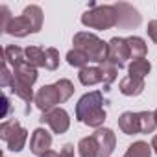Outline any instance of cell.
<instances>
[{
	"mask_svg": "<svg viewBox=\"0 0 157 157\" xmlns=\"http://www.w3.org/2000/svg\"><path fill=\"white\" fill-rule=\"evenodd\" d=\"M118 128L122 133L126 135H137L140 133V126H139V113L133 111H126L118 117Z\"/></svg>",
	"mask_w": 157,
	"mask_h": 157,
	"instance_id": "14",
	"label": "cell"
},
{
	"mask_svg": "<svg viewBox=\"0 0 157 157\" xmlns=\"http://www.w3.org/2000/svg\"><path fill=\"white\" fill-rule=\"evenodd\" d=\"M115 8H117V11H118V26L120 28H126V30H129V28H137L139 24H140V15H139V11L133 8V6H129V4H126V2H118V4H115Z\"/></svg>",
	"mask_w": 157,
	"mask_h": 157,
	"instance_id": "9",
	"label": "cell"
},
{
	"mask_svg": "<svg viewBox=\"0 0 157 157\" xmlns=\"http://www.w3.org/2000/svg\"><path fill=\"white\" fill-rule=\"evenodd\" d=\"M59 67V50L57 48H46V59H44V68L56 70Z\"/></svg>",
	"mask_w": 157,
	"mask_h": 157,
	"instance_id": "28",
	"label": "cell"
},
{
	"mask_svg": "<svg viewBox=\"0 0 157 157\" xmlns=\"http://www.w3.org/2000/svg\"><path fill=\"white\" fill-rule=\"evenodd\" d=\"M107 61L113 63L115 67L122 68L126 65V61L131 57L129 56V46H128V39L124 37H113L109 43H107Z\"/></svg>",
	"mask_w": 157,
	"mask_h": 157,
	"instance_id": "6",
	"label": "cell"
},
{
	"mask_svg": "<svg viewBox=\"0 0 157 157\" xmlns=\"http://www.w3.org/2000/svg\"><path fill=\"white\" fill-rule=\"evenodd\" d=\"M22 13H24V15H28V19L32 21V24H33L35 32H41V28H43V10H41L39 6L32 4V6H26Z\"/></svg>",
	"mask_w": 157,
	"mask_h": 157,
	"instance_id": "25",
	"label": "cell"
},
{
	"mask_svg": "<svg viewBox=\"0 0 157 157\" xmlns=\"http://www.w3.org/2000/svg\"><path fill=\"white\" fill-rule=\"evenodd\" d=\"M153 115H155V120H157V109H155V111H153Z\"/></svg>",
	"mask_w": 157,
	"mask_h": 157,
	"instance_id": "35",
	"label": "cell"
},
{
	"mask_svg": "<svg viewBox=\"0 0 157 157\" xmlns=\"http://www.w3.org/2000/svg\"><path fill=\"white\" fill-rule=\"evenodd\" d=\"M57 104H63V100H61V94H59L56 83H54V85H43V87L37 91V94H35V105H37L43 113L54 109Z\"/></svg>",
	"mask_w": 157,
	"mask_h": 157,
	"instance_id": "7",
	"label": "cell"
},
{
	"mask_svg": "<svg viewBox=\"0 0 157 157\" xmlns=\"http://www.w3.org/2000/svg\"><path fill=\"white\" fill-rule=\"evenodd\" d=\"M151 148H153V151L157 153V135H153V139H151Z\"/></svg>",
	"mask_w": 157,
	"mask_h": 157,
	"instance_id": "34",
	"label": "cell"
},
{
	"mask_svg": "<svg viewBox=\"0 0 157 157\" xmlns=\"http://www.w3.org/2000/svg\"><path fill=\"white\" fill-rule=\"evenodd\" d=\"M6 33H10V35H13V37H26V35L37 33V32H35L32 21L28 19V15L22 13L21 17H13V19H11V22H10L8 28H6Z\"/></svg>",
	"mask_w": 157,
	"mask_h": 157,
	"instance_id": "11",
	"label": "cell"
},
{
	"mask_svg": "<svg viewBox=\"0 0 157 157\" xmlns=\"http://www.w3.org/2000/svg\"><path fill=\"white\" fill-rule=\"evenodd\" d=\"M82 24L87 28H93V30H100V32L109 30L113 26H118V11H117L115 4L91 8L82 15Z\"/></svg>",
	"mask_w": 157,
	"mask_h": 157,
	"instance_id": "3",
	"label": "cell"
},
{
	"mask_svg": "<svg viewBox=\"0 0 157 157\" xmlns=\"http://www.w3.org/2000/svg\"><path fill=\"white\" fill-rule=\"evenodd\" d=\"M0 139L8 144V150L22 151L28 140V131L21 126L19 120H4L0 126Z\"/></svg>",
	"mask_w": 157,
	"mask_h": 157,
	"instance_id": "4",
	"label": "cell"
},
{
	"mask_svg": "<svg viewBox=\"0 0 157 157\" xmlns=\"http://www.w3.org/2000/svg\"><path fill=\"white\" fill-rule=\"evenodd\" d=\"M11 80H13V72H10V68L4 65V67H2V78H0V87L8 89L10 83H11Z\"/></svg>",
	"mask_w": 157,
	"mask_h": 157,
	"instance_id": "29",
	"label": "cell"
},
{
	"mask_svg": "<svg viewBox=\"0 0 157 157\" xmlns=\"http://www.w3.org/2000/svg\"><path fill=\"white\" fill-rule=\"evenodd\" d=\"M150 70H151V63L148 59H135L128 65V76L140 78V80H144L150 74Z\"/></svg>",
	"mask_w": 157,
	"mask_h": 157,
	"instance_id": "17",
	"label": "cell"
},
{
	"mask_svg": "<svg viewBox=\"0 0 157 157\" xmlns=\"http://www.w3.org/2000/svg\"><path fill=\"white\" fill-rule=\"evenodd\" d=\"M96 144H98V150H100V157H109L113 151H115V146H117V137L113 133V129L109 128H98L94 133H93Z\"/></svg>",
	"mask_w": 157,
	"mask_h": 157,
	"instance_id": "8",
	"label": "cell"
},
{
	"mask_svg": "<svg viewBox=\"0 0 157 157\" xmlns=\"http://www.w3.org/2000/svg\"><path fill=\"white\" fill-rule=\"evenodd\" d=\"M56 87H57V91H59V94H61L63 104L74 94V85H72L70 80H67V78H61V80H57V82H56Z\"/></svg>",
	"mask_w": 157,
	"mask_h": 157,
	"instance_id": "26",
	"label": "cell"
},
{
	"mask_svg": "<svg viewBox=\"0 0 157 157\" xmlns=\"http://www.w3.org/2000/svg\"><path fill=\"white\" fill-rule=\"evenodd\" d=\"M0 13H2V24H0V28H2V32H6V28H8V24L11 22V15H10V10H8V6H2L0 8Z\"/></svg>",
	"mask_w": 157,
	"mask_h": 157,
	"instance_id": "30",
	"label": "cell"
},
{
	"mask_svg": "<svg viewBox=\"0 0 157 157\" xmlns=\"http://www.w3.org/2000/svg\"><path fill=\"white\" fill-rule=\"evenodd\" d=\"M128 46H129V56L135 59H144V56L148 54V46L144 43L142 37H137V35H131L128 37Z\"/></svg>",
	"mask_w": 157,
	"mask_h": 157,
	"instance_id": "18",
	"label": "cell"
},
{
	"mask_svg": "<svg viewBox=\"0 0 157 157\" xmlns=\"http://www.w3.org/2000/svg\"><path fill=\"white\" fill-rule=\"evenodd\" d=\"M76 120L96 129L102 128V124L105 122V109H104V94L100 91H91L78 100Z\"/></svg>",
	"mask_w": 157,
	"mask_h": 157,
	"instance_id": "1",
	"label": "cell"
},
{
	"mask_svg": "<svg viewBox=\"0 0 157 157\" xmlns=\"http://www.w3.org/2000/svg\"><path fill=\"white\" fill-rule=\"evenodd\" d=\"M4 59H6L8 65L17 67L19 63L26 61L24 48H21V46H17V44H10V46H6V48H4Z\"/></svg>",
	"mask_w": 157,
	"mask_h": 157,
	"instance_id": "20",
	"label": "cell"
},
{
	"mask_svg": "<svg viewBox=\"0 0 157 157\" xmlns=\"http://www.w3.org/2000/svg\"><path fill=\"white\" fill-rule=\"evenodd\" d=\"M78 151H80L82 157H100V150L98 144L94 140V137H83L80 142H78Z\"/></svg>",
	"mask_w": 157,
	"mask_h": 157,
	"instance_id": "19",
	"label": "cell"
},
{
	"mask_svg": "<svg viewBox=\"0 0 157 157\" xmlns=\"http://www.w3.org/2000/svg\"><path fill=\"white\" fill-rule=\"evenodd\" d=\"M13 76H15V80H19L24 85H30V87L37 82V78H39L37 68L33 65H30L28 61H22L17 67H13Z\"/></svg>",
	"mask_w": 157,
	"mask_h": 157,
	"instance_id": "12",
	"label": "cell"
},
{
	"mask_svg": "<svg viewBox=\"0 0 157 157\" xmlns=\"http://www.w3.org/2000/svg\"><path fill=\"white\" fill-rule=\"evenodd\" d=\"M39 120L43 124H48L52 128V131L57 133V135H63L70 128V117H68V113L63 107H54V109L43 113Z\"/></svg>",
	"mask_w": 157,
	"mask_h": 157,
	"instance_id": "5",
	"label": "cell"
},
{
	"mask_svg": "<svg viewBox=\"0 0 157 157\" xmlns=\"http://www.w3.org/2000/svg\"><path fill=\"white\" fill-rule=\"evenodd\" d=\"M139 126H140V133H153V129L157 128V120L155 115L151 111H140L139 113Z\"/></svg>",
	"mask_w": 157,
	"mask_h": 157,
	"instance_id": "23",
	"label": "cell"
},
{
	"mask_svg": "<svg viewBox=\"0 0 157 157\" xmlns=\"http://www.w3.org/2000/svg\"><path fill=\"white\" fill-rule=\"evenodd\" d=\"M59 157H76L74 155V146L72 144H65L63 150H61V153H59Z\"/></svg>",
	"mask_w": 157,
	"mask_h": 157,
	"instance_id": "32",
	"label": "cell"
},
{
	"mask_svg": "<svg viewBox=\"0 0 157 157\" xmlns=\"http://www.w3.org/2000/svg\"><path fill=\"white\" fill-rule=\"evenodd\" d=\"M100 68H102V74H104V83L109 87L115 80H117V74H118V67H115L113 63H109V61H105V63H102L100 65Z\"/></svg>",
	"mask_w": 157,
	"mask_h": 157,
	"instance_id": "27",
	"label": "cell"
},
{
	"mask_svg": "<svg viewBox=\"0 0 157 157\" xmlns=\"http://www.w3.org/2000/svg\"><path fill=\"white\" fill-rule=\"evenodd\" d=\"M144 80H140V78H133V76H126L120 80L118 83V89L124 96H139L142 94L144 91Z\"/></svg>",
	"mask_w": 157,
	"mask_h": 157,
	"instance_id": "13",
	"label": "cell"
},
{
	"mask_svg": "<svg viewBox=\"0 0 157 157\" xmlns=\"http://www.w3.org/2000/svg\"><path fill=\"white\" fill-rule=\"evenodd\" d=\"M72 44L76 50H82L89 61H94V63H105L107 61V43H104L98 35L94 33H89V32H78L72 39Z\"/></svg>",
	"mask_w": 157,
	"mask_h": 157,
	"instance_id": "2",
	"label": "cell"
},
{
	"mask_svg": "<svg viewBox=\"0 0 157 157\" xmlns=\"http://www.w3.org/2000/svg\"><path fill=\"white\" fill-rule=\"evenodd\" d=\"M10 91H11L15 96H19L21 100H24L26 104H32V102H35V94H33L32 87H30V85H24V83H21L19 80H15V76H13V80H11V83H10Z\"/></svg>",
	"mask_w": 157,
	"mask_h": 157,
	"instance_id": "16",
	"label": "cell"
},
{
	"mask_svg": "<svg viewBox=\"0 0 157 157\" xmlns=\"http://www.w3.org/2000/svg\"><path fill=\"white\" fill-rule=\"evenodd\" d=\"M148 35H150V39L153 41V43H157V21H150L148 22Z\"/></svg>",
	"mask_w": 157,
	"mask_h": 157,
	"instance_id": "31",
	"label": "cell"
},
{
	"mask_svg": "<svg viewBox=\"0 0 157 157\" xmlns=\"http://www.w3.org/2000/svg\"><path fill=\"white\" fill-rule=\"evenodd\" d=\"M24 54H26V61H28L30 65H33L35 68L44 67L46 50H43L41 46H28V48H24Z\"/></svg>",
	"mask_w": 157,
	"mask_h": 157,
	"instance_id": "21",
	"label": "cell"
},
{
	"mask_svg": "<svg viewBox=\"0 0 157 157\" xmlns=\"http://www.w3.org/2000/svg\"><path fill=\"white\" fill-rule=\"evenodd\" d=\"M124 157H151V144L144 140H137L128 146V151L124 153Z\"/></svg>",
	"mask_w": 157,
	"mask_h": 157,
	"instance_id": "22",
	"label": "cell"
},
{
	"mask_svg": "<svg viewBox=\"0 0 157 157\" xmlns=\"http://www.w3.org/2000/svg\"><path fill=\"white\" fill-rule=\"evenodd\" d=\"M78 78H80L82 85H85V87H91V85H96V83L104 82V74H102L100 67H85V68L80 70Z\"/></svg>",
	"mask_w": 157,
	"mask_h": 157,
	"instance_id": "15",
	"label": "cell"
},
{
	"mask_svg": "<svg viewBox=\"0 0 157 157\" xmlns=\"http://www.w3.org/2000/svg\"><path fill=\"white\" fill-rule=\"evenodd\" d=\"M50 146H52V135L43 129V128H37L33 133H32V139H30V151L37 157L44 155L46 151H50Z\"/></svg>",
	"mask_w": 157,
	"mask_h": 157,
	"instance_id": "10",
	"label": "cell"
},
{
	"mask_svg": "<svg viewBox=\"0 0 157 157\" xmlns=\"http://www.w3.org/2000/svg\"><path fill=\"white\" fill-rule=\"evenodd\" d=\"M67 63L70 65V67H76V68H85L87 67V63H89V57L82 52V50H76V48H72V50H68V54H67Z\"/></svg>",
	"mask_w": 157,
	"mask_h": 157,
	"instance_id": "24",
	"label": "cell"
},
{
	"mask_svg": "<svg viewBox=\"0 0 157 157\" xmlns=\"http://www.w3.org/2000/svg\"><path fill=\"white\" fill-rule=\"evenodd\" d=\"M41 157H59V153H56L54 150H50V151H46L44 155H41Z\"/></svg>",
	"mask_w": 157,
	"mask_h": 157,
	"instance_id": "33",
	"label": "cell"
}]
</instances>
